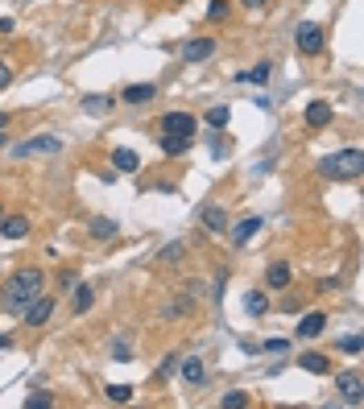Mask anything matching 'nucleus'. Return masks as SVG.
I'll return each mask as SVG.
<instances>
[{"mask_svg":"<svg viewBox=\"0 0 364 409\" xmlns=\"http://www.w3.org/2000/svg\"><path fill=\"white\" fill-rule=\"evenodd\" d=\"M46 294V273L37 269V265H21L17 273H8L4 277V286H0V306L8 310V315H21L33 298H41Z\"/></svg>","mask_w":364,"mask_h":409,"instance_id":"f257e3e1","label":"nucleus"},{"mask_svg":"<svg viewBox=\"0 0 364 409\" xmlns=\"http://www.w3.org/2000/svg\"><path fill=\"white\" fill-rule=\"evenodd\" d=\"M361 170H364V153L361 149H344V153H332V157L319 161V174H323V178H336V182H344V178H361Z\"/></svg>","mask_w":364,"mask_h":409,"instance_id":"f03ea898","label":"nucleus"},{"mask_svg":"<svg viewBox=\"0 0 364 409\" xmlns=\"http://www.w3.org/2000/svg\"><path fill=\"white\" fill-rule=\"evenodd\" d=\"M336 393H340V401L352 409L364 406V377L356 372V368H348V372H340L336 377Z\"/></svg>","mask_w":364,"mask_h":409,"instance_id":"7ed1b4c3","label":"nucleus"},{"mask_svg":"<svg viewBox=\"0 0 364 409\" xmlns=\"http://www.w3.org/2000/svg\"><path fill=\"white\" fill-rule=\"evenodd\" d=\"M294 46H298L307 58L323 54V46H327V33H323V25H315V21H303V25H298V33H294Z\"/></svg>","mask_w":364,"mask_h":409,"instance_id":"20e7f679","label":"nucleus"},{"mask_svg":"<svg viewBox=\"0 0 364 409\" xmlns=\"http://www.w3.org/2000/svg\"><path fill=\"white\" fill-rule=\"evenodd\" d=\"M157 128H162V132H170V137H195L199 120H195L191 112H166V116L157 120Z\"/></svg>","mask_w":364,"mask_h":409,"instance_id":"39448f33","label":"nucleus"},{"mask_svg":"<svg viewBox=\"0 0 364 409\" xmlns=\"http://www.w3.org/2000/svg\"><path fill=\"white\" fill-rule=\"evenodd\" d=\"M50 315H54V298L50 294H41V298H33L25 310H21V319H25V327H46L50 323Z\"/></svg>","mask_w":364,"mask_h":409,"instance_id":"423d86ee","label":"nucleus"},{"mask_svg":"<svg viewBox=\"0 0 364 409\" xmlns=\"http://www.w3.org/2000/svg\"><path fill=\"white\" fill-rule=\"evenodd\" d=\"M12 153H17V157H33V153H62V141H58V137H29V141H21Z\"/></svg>","mask_w":364,"mask_h":409,"instance_id":"0eeeda50","label":"nucleus"},{"mask_svg":"<svg viewBox=\"0 0 364 409\" xmlns=\"http://www.w3.org/2000/svg\"><path fill=\"white\" fill-rule=\"evenodd\" d=\"M215 54V37H191L182 46V62H207Z\"/></svg>","mask_w":364,"mask_h":409,"instance_id":"6e6552de","label":"nucleus"},{"mask_svg":"<svg viewBox=\"0 0 364 409\" xmlns=\"http://www.w3.org/2000/svg\"><path fill=\"white\" fill-rule=\"evenodd\" d=\"M332 120H336V108L327 99H311L307 103V128H327Z\"/></svg>","mask_w":364,"mask_h":409,"instance_id":"1a4fd4ad","label":"nucleus"},{"mask_svg":"<svg viewBox=\"0 0 364 409\" xmlns=\"http://www.w3.org/2000/svg\"><path fill=\"white\" fill-rule=\"evenodd\" d=\"M199 223H203L207 232H228V228H232V219H228V211H224V207H215V203H207V207H199Z\"/></svg>","mask_w":364,"mask_h":409,"instance_id":"9d476101","label":"nucleus"},{"mask_svg":"<svg viewBox=\"0 0 364 409\" xmlns=\"http://www.w3.org/2000/svg\"><path fill=\"white\" fill-rule=\"evenodd\" d=\"M323 331H327V315H323V310H315V315H303V323L294 327V335H298V339H319Z\"/></svg>","mask_w":364,"mask_h":409,"instance_id":"9b49d317","label":"nucleus"},{"mask_svg":"<svg viewBox=\"0 0 364 409\" xmlns=\"http://www.w3.org/2000/svg\"><path fill=\"white\" fill-rule=\"evenodd\" d=\"M29 215H0V236L4 240H25L29 236Z\"/></svg>","mask_w":364,"mask_h":409,"instance_id":"f8f14e48","label":"nucleus"},{"mask_svg":"<svg viewBox=\"0 0 364 409\" xmlns=\"http://www.w3.org/2000/svg\"><path fill=\"white\" fill-rule=\"evenodd\" d=\"M261 228H265V223H261L257 215H249V219H240V223H236V228H228V232H232V244H249Z\"/></svg>","mask_w":364,"mask_h":409,"instance_id":"ddd939ff","label":"nucleus"},{"mask_svg":"<svg viewBox=\"0 0 364 409\" xmlns=\"http://www.w3.org/2000/svg\"><path fill=\"white\" fill-rule=\"evenodd\" d=\"M265 281H269V290H286V286L294 281V273H290L286 261H274V265L265 269Z\"/></svg>","mask_w":364,"mask_h":409,"instance_id":"4468645a","label":"nucleus"},{"mask_svg":"<svg viewBox=\"0 0 364 409\" xmlns=\"http://www.w3.org/2000/svg\"><path fill=\"white\" fill-rule=\"evenodd\" d=\"M149 99H157L153 83H128L124 87V103H149Z\"/></svg>","mask_w":364,"mask_h":409,"instance_id":"2eb2a0df","label":"nucleus"},{"mask_svg":"<svg viewBox=\"0 0 364 409\" xmlns=\"http://www.w3.org/2000/svg\"><path fill=\"white\" fill-rule=\"evenodd\" d=\"M191 145H195V137H170V132H162V153L166 157H182Z\"/></svg>","mask_w":364,"mask_h":409,"instance_id":"dca6fc26","label":"nucleus"},{"mask_svg":"<svg viewBox=\"0 0 364 409\" xmlns=\"http://www.w3.org/2000/svg\"><path fill=\"white\" fill-rule=\"evenodd\" d=\"M112 166H116L120 174H137V170H141V157H137L133 149H112Z\"/></svg>","mask_w":364,"mask_h":409,"instance_id":"f3484780","label":"nucleus"},{"mask_svg":"<svg viewBox=\"0 0 364 409\" xmlns=\"http://www.w3.org/2000/svg\"><path fill=\"white\" fill-rule=\"evenodd\" d=\"M307 372H315V377H327L332 372V360L323 356V352H303V360H298Z\"/></svg>","mask_w":364,"mask_h":409,"instance_id":"a211bd4d","label":"nucleus"},{"mask_svg":"<svg viewBox=\"0 0 364 409\" xmlns=\"http://www.w3.org/2000/svg\"><path fill=\"white\" fill-rule=\"evenodd\" d=\"M95 306V290L91 286H75V302H70V315H87Z\"/></svg>","mask_w":364,"mask_h":409,"instance_id":"6ab92c4d","label":"nucleus"},{"mask_svg":"<svg viewBox=\"0 0 364 409\" xmlns=\"http://www.w3.org/2000/svg\"><path fill=\"white\" fill-rule=\"evenodd\" d=\"M182 381H186L191 389H199V385L207 381V368H203V360H182Z\"/></svg>","mask_w":364,"mask_h":409,"instance_id":"aec40b11","label":"nucleus"},{"mask_svg":"<svg viewBox=\"0 0 364 409\" xmlns=\"http://www.w3.org/2000/svg\"><path fill=\"white\" fill-rule=\"evenodd\" d=\"M269 74H274V62H257L253 70L236 74V83H269Z\"/></svg>","mask_w":364,"mask_h":409,"instance_id":"412c9836","label":"nucleus"},{"mask_svg":"<svg viewBox=\"0 0 364 409\" xmlns=\"http://www.w3.org/2000/svg\"><path fill=\"white\" fill-rule=\"evenodd\" d=\"M87 232H91V240H112V236H116V219H104V215H95Z\"/></svg>","mask_w":364,"mask_h":409,"instance_id":"4be33fe9","label":"nucleus"},{"mask_svg":"<svg viewBox=\"0 0 364 409\" xmlns=\"http://www.w3.org/2000/svg\"><path fill=\"white\" fill-rule=\"evenodd\" d=\"M245 310H249V315H253V319H261V315H265V310H269V298H265V294H261V290H253V294H249V298H245Z\"/></svg>","mask_w":364,"mask_h":409,"instance_id":"5701e85b","label":"nucleus"},{"mask_svg":"<svg viewBox=\"0 0 364 409\" xmlns=\"http://www.w3.org/2000/svg\"><path fill=\"white\" fill-rule=\"evenodd\" d=\"M83 112H91V116H108V112H112V99H108V95H104V99H99V95H87V99H83Z\"/></svg>","mask_w":364,"mask_h":409,"instance_id":"b1692460","label":"nucleus"},{"mask_svg":"<svg viewBox=\"0 0 364 409\" xmlns=\"http://www.w3.org/2000/svg\"><path fill=\"white\" fill-rule=\"evenodd\" d=\"M182 252H186L182 244H166V248L157 252V261H162V265H178V261H182Z\"/></svg>","mask_w":364,"mask_h":409,"instance_id":"393cba45","label":"nucleus"},{"mask_svg":"<svg viewBox=\"0 0 364 409\" xmlns=\"http://www.w3.org/2000/svg\"><path fill=\"white\" fill-rule=\"evenodd\" d=\"M228 120H232V112H228V108H224V103H220V108H211V112H207V124H211V128H224V124H228Z\"/></svg>","mask_w":364,"mask_h":409,"instance_id":"a878e982","label":"nucleus"},{"mask_svg":"<svg viewBox=\"0 0 364 409\" xmlns=\"http://www.w3.org/2000/svg\"><path fill=\"white\" fill-rule=\"evenodd\" d=\"M108 397L116 406H124V401H133V385H108Z\"/></svg>","mask_w":364,"mask_h":409,"instance_id":"bb28decb","label":"nucleus"},{"mask_svg":"<svg viewBox=\"0 0 364 409\" xmlns=\"http://www.w3.org/2000/svg\"><path fill=\"white\" fill-rule=\"evenodd\" d=\"M220 406L224 409H240V406H249V393H240V389H232V393H224V397H220Z\"/></svg>","mask_w":364,"mask_h":409,"instance_id":"cd10ccee","label":"nucleus"},{"mask_svg":"<svg viewBox=\"0 0 364 409\" xmlns=\"http://www.w3.org/2000/svg\"><path fill=\"white\" fill-rule=\"evenodd\" d=\"M340 352L344 356H361V335H344L340 339Z\"/></svg>","mask_w":364,"mask_h":409,"instance_id":"c85d7f7f","label":"nucleus"},{"mask_svg":"<svg viewBox=\"0 0 364 409\" xmlns=\"http://www.w3.org/2000/svg\"><path fill=\"white\" fill-rule=\"evenodd\" d=\"M25 406H29V409H46V406H54V397H50V393H29V397H25Z\"/></svg>","mask_w":364,"mask_h":409,"instance_id":"c756f323","label":"nucleus"},{"mask_svg":"<svg viewBox=\"0 0 364 409\" xmlns=\"http://www.w3.org/2000/svg\"><path fill=\"white\" fill-rule=\"evenodd\" d=\"M228 17V0H211V8H207V21H224Z\"/></svg>","mask_w":364,"mask_h":409,"instance_id":"7c9ffc66","label":"nucleus"},{"mask_svg":"<svg viewBox=\"0 0 364 409\" xmlns=\"http://www.w3.org/2000/svg\"><path fill=\"white\" fill-rule=\"evenodd\" d=\"M75 286H79V277H75L70 269H62V273H58V290H75Z\"/></svg>","mask_w":364,"mask_h":409,"instance_id":"2f4dec72","label":"nucleus"},{"mask_svg":"<svg viewBox=\"0 0 364 409\" xmlns=\"http://www.w3.org/2000/svg\"><path fill=\"white\" fill-rule=\"evenodd\" d=\"M286 348H290V343H286V339H265V352H274V356H282V352H286Z\"/></svg>","mask_w":364,"mask_h":409,"instance_id":"473e14b6","label":"nucleus"},{"mask_svg":"<svg viewBox=\"0 0 364 409\" xmlns=\"http://www.w3.org/2000/svg\"><path fill=\"white\" fill-rule=\"evenodd\" d=\"M174 368H178V356H166V360H162V368H157V377H170Z\"/></svg>","mask_w":364,"mask_h":409,"instance_id":"72a5a7b5","label":"nucleus"},{"mask_svg":"<svg viewBox=\"0 0 364 409\" xmlns=\"http://www.w3.org/2000/svg\"><path fill=\"white\" fill-rule=\"evenodd\" d=\"M8 83H12V70H8V62H4V58H0V91H4V87H8Z\"/></svg>","mask_w":364,"mask_h":409,"instance_id":"f704fd0d","label":"nucleus"},{"mask_svg":"<svg viewBox=\"0 0 364 409\" xmlns=\"http://www.w3.org/2000/svg\"><path fill=\"white\" fill-rule=\"evenodd\" d=\"M332 290H340V277H327V281H319V294H332Z\"/></svg>","mask_w":364,"mask_h":409,"instance_id":"c9c22d12","label":"nucleus"},{"mask_svg":"<svg viewBox=\"0 0 364 409\" xmlns=\"http://www.w3.org/2000/svg\"><path fill=\"white\" fill-rule=\"evenodd\" d=\"M128 356H133V352H128V343H116V360H120V364H128Z\"/></svg>","mask_w":364,"mask_h":409,"instance_id":"e433bc0d","label":"nucleus"},{"mask_svg":"<svg viewBox=\"0 0 364 409\" xmlns=\"http://www.w3.org/2000/svg\"><path fill=\"white\" fill-rule=\"evenodd\" d=\"M0 33H12V21L8 17H0Z\"/></svg>","mask_w":364,"mask_h":409,"instance_id":"4c0bfd02","label":"nucleus"},{"mask_svg":"<svg viewBox=\"0 0 364 409\" xmlns=\"http://www.w3.org/2000/svg\"><path fill=\"white\" fill-rule=\"evenodd\" d=\"M12 348V335H0V352H8Z\"/></svg>","mask_w":364,"mask_h":409,"instance_id":"58836bf2","label":"nucleus"},{"mask_svg":"<svg viewBox=\"0 0 364 409\" xmlns=\"http://www.w3.org/2000/svg\"><path fill=\"white\" fill-rule=\"evenodd\" d=\"M245 8H265V0H240Z\"/></svg>","mask_w":364,"mask_h":409,"instance_id":"ea45409f","label":"nucleus"},{"mask_svg":"<svg viewBox=\"0 0 364 409\" xmlns=\"http://www.w3.org/2000/svg\"><path fill=\"white\" fill-rule=\"evenodd\" d=\"M0 128H8V112H0Z\"/></svg>","mask_w":364,"mask_h":409,"instance_id":"a19ab883","label":"nucleus"},{"mask_svg":"<svg viewBox=\"0 0 364 409\" xmlns=\"http://www.w3.org/2000/svg\"><path fill=\"white\" fill-rule=\"evenodd\" d=\"M4 141H8V128H0V149H4Z\"/></svg>","mask_w":364,"mask_h":409,"instance_id":"79ce46f5","label":"nucleus"},{"mask_svg":"<svg viewBox=\"0 0 364 409\" xmlns=\"http://www.w3.org/2000/svg\"><path fill=\"white\" fill-rule=\"evenodd\" d=\"M178 4H186V0H178Z\"/></svg>","mask_w":364,"mask_h":409,"instance_id":"37998d69","label":"nucleus"},{"mask_svg":"<svg viewBox=\"0 0 364 409\" xmlns=\"http://www.w3.org/2000/svg\"><path fill=\"white\" fill-rule=\"evenodd\" d=\"M0 215H4V207H0Z\"/></svg>","mask_w":364,"mask_h":409,"instance_id":"c03bdc74","label":"nucleus"}]
</instances>
